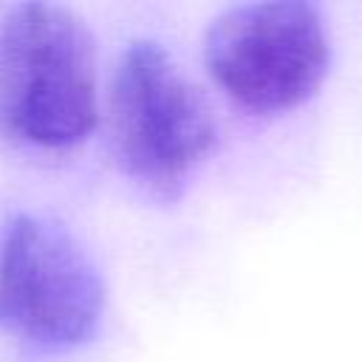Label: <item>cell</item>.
I'll return each instance as SVG.
<instances>
[{"mask_svg": "<svg viewBox=\"0 0 362 362\" xmlns=\"http://www.w3.org/2000/svg\"><path fill=\"white\" fill-rule=\"evenodd\" d=\"M102 280L76 240L31 215L0 240V325L40 351L88 342L102 320Z\"/></svg>", "mask_w": 362, "mask_h": 362, "instance_id": "obj_4", "label": "cell"}, {"mask_svg": "<svg viewBox=\"0 0 362 362\" xmlns=\"http://www.w3.org/2000/svg\"><path fill=\"white\" fill-rule=\"evenodd\" d=\"M322 17L308 3H246L206 31L204 59L218 88L252 113L305 102L328 71Z\"/></svg>", "mask_w": 362, "mask_h": 362, "instance_id": "obj_3", "label": "cell"}, {"mask_svg": "<svg viewBox=\"0 0 362 362\" xmlns=\"http://www.w3.org/2000/svg\"><path fill=\"white\" fill-rule=\"evenodd\" d=\"M96 124L93 45L82 20L51 3L14 6L0 25V133L68 150Z\"/></svg>", "mask_w": 362, "mask_h": 362, "instance_id": "obj_1", "label": "cell"}, {"mask_svg": "<svg viewBox=\"0 0 362 362\" xmlns=\"http://www.w3.org/2000/svg\"><path fill=\"white\" fill-rule=\"evenodd\" d=\"M107 130L122 170L156 195H173L215 144L206 99L158 42H133L122 54Z\"/></svg>", "mask_w": 362, "mask_h": 362, "instance_id": "obj_2", "label": "cell"}]
</instances>
